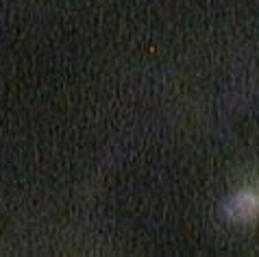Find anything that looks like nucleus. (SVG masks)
Segmentation results:
<instances>
[{
	"mask_svg": "<svg viewBox=\"0 0 259 257\" xmlns=\"http://www.w3.org/2000/svg\"><path fill=\"white\" fill-rule=\"evenodd\" d=\"M225 213L231 223H250L259 216V194L253 190H242L233 198H229Z\"/></svg>",
	"mask_w": 259,
	"mask_h": 257,
	"instance_id": "obj_1",
	"label": "nucleus"
}]
</instances>
